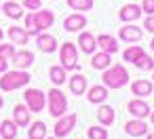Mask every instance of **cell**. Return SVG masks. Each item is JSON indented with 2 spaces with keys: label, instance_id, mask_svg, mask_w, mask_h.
I'll return each mask as SVG.
<instances>
[{
  "label": "cell",
  "instance_id": "obj_11",
  "mask_svg": "<svg viewBox=\"0 0 154 139\" xmlns=\"http://www.w3.org/2000/svg\"><path fill=\"white\" fill-rule=\"evenodd\" d=\"M85 26H87V17L82 13H74V15L66 17V21H63V30L66 32H80Z\"/></svg>",
  "mask_w": 154,
  "mask_h": 139
},
{
  "label": "cell",
  "instance_id": "obj_8",
  "mask_svg": "<svg viewBox=\"0 0 154 139\" xmlns=\"http://www.w3.org/2000/svg\"><path fill=\"white\" fill-rule=\"evenodd\" d=\"M127 110H129V114L131 116H135V118H146V116H150V105L141 99V97H135V99H131L129 103H127Z\"/></svg>",
  "mask_w": 154,
  "mask_h": 139
},
{
  "label": "cell",
  "instance_id": "obj_38",
  "mask_svg": "<svg viewBox=\"0 0 154 139\" xmlns=\"http://www.w3.org/2000/svg\"><path fill=\"white\" fill-rule=\"evenodd\" d=\"M150 49L154 51V36H152V40H150Z\"/></svg>",
  "mask_w": 154,
  "mask_h": 139
},
{
  "label": "cell",
  "instance_id": "obj_17",
  "mask_svg": "<svg viewBox=\"0 0 154 139\" xmlns=\"http://www.w3.org/2000/svg\"><path fill=\"white\" fill-rule=\"evenodd\" d=\"M95 40H97V47H99L103 53H110V55H112V53L118 51V40H116L114 36H110V34H99Z\"/></svg>",
  "mask_w": 154,
  "mask_h": 139
},
{
  "label": "cell",
  "instance_id": "obj_27",
  "mask_svg": "<svg viewBox=\"0 0 154 139\" xmlns=\"http://www.w3.org/2000/svg\"><path fill=\"white\" fill-rule=\"evenodd\" d=\"M17 124L13 120H2V124H0V137L2 139H15L17 137Z\"/></svg>",
  "mask_w": 154,
  "mask_h": 139
},
{
  "label": "cell",
  "instance_id": "obj_16",
  "mask_svg": "<svg viewBox=\"0 0 154 139\" xmlns=\"http://www.w3.org/2000/svg\"><path fill=\"white\" fill-rule=\"evenodd\" d=\"M87 99H89L91 103L101 105V103L108 99V86H106V84H95V86H91V89L87 91Z\"/></svg>",
  "mask_w": 154,
  "mask_h": 139
},
{
  "label": "cell",
  "instance_id": "obj_4",
  "mask_svg": "<svg viewBox=\"0 0 154 139\" xmlns=\"http://www.w3.org/2000/svg\"><path fill=\"white\" fill-rule=\"evenodd\" d=\"M59 61L66 70H76L78 68V49L74 42H63L59 49Z\"/></svg>",
  "mask_w": 154,
  "mask_h": 139
},
{
  "label": "cell",
  "instance_id": "obj_37",
  "mask_svg": "<svg viewBox=\"0 0 154 139\" xmlns=\"http://www.w3.org/2000/svg\"><path fill=\"white\" fill-rule=\"evenodd\" d=\"M9 70V59H5V57H0V74H5Z\"/></svg>",
  "mask_w": 154,
  "mask_h": 139
},
{
  "label": "cell",
  "instance_id": "obj_33",
  "mask_svg": "<svg viewBox=\"0 0 154 139\" xmlns=\"http://www.w3.org/2000/svg\"><path fill=\"white\" fill-rule=\"evenodd\" d=\"M26 30L30 36H36V30H34V11L30 15H26Z\"/></svg>",
  "mask_w": 154,
  "mask_h": 139
},
{
  "label": "cell",
  "instance_id": "obj_32",
  "mask_svg": "<svg viewBox=\"0 0 154 139\" xmlns=\"http://www.w3.org/2000/svg\"><path fill=\"white\" fill-rule=\"evenodd\" d=\"M13 55H15V47L13 44H0V57L13 59Z\"/></svg>",
  "mask_w": 154,
  "mask_h": 139
},
{
  "label": "cell",
  "instance_id": "obj_39",
  "mask_svg": "<svg viewBox=\"0 0 154 139\" xmlns=\"http://www.w3.org/2000/svg\"><path fill=\"white\" fill-rule=\"evenodd\" d=\"M146 139H154V133H150V135H146Z\"/></svg>",
  "mask_w": 154,
  "mask_h": 139
},
{
  "label": "cell",
  "instance_id": "obj_6",
  "mask_svg": "<svg viewBox=\"0 0 154 139\" xmlns=\"http://www.w3.org/2000/svg\"><path fill=\"white\" fill-rule=\"evenodd\" d=\"M76 120H78V116L76 114H63L59 120H57V124H55V128H53V135L55 137H66V135H70V131L76 126Z\"/></svg>",
  "mask_w": 154,
  "mask_h": 139
},
{
  "label": "cell",
  "instance_id": "obj_35",
  "mask_svg": "<svg viewBox=\"0 0 154 139\" xmlns=\"http://www.w3.org/2000/svg\"><path fill=\"white\" fill-rule=\"evenodd\" d=\"M23 7L30 9V11H36V9L42 7V2H40V0H23Z\"/></svg>",
  "mask_w": 154,
  "mask_h": 139
},
{
  "label": "cell",
  "instance_id": "obj_3",
  "mask_svg": "<svg viewBox=\"0 0 154 139\" xmlns=\"http://www.w3.org/2000/svg\"><path fill=\"white\" fill-rule=\"evenodd\" d=\"M47 107H49V114L53 118H61L68 112V99H66V95L59 89H51L47 93Z\"/></svg>",
  "mask_w": 154,
  "mask_h": 139
},
{
  "label": "cell",
  "instance_id": "obj_21",
  "mask_svg": "<svg viewBox=\"0 0 154 139\" xmlns=\"http://www.w3.org/2000/svg\"><path fill=\"white\" fill-rule=\"evenodd\" d=\"M70 93H72V95H82V93H87V78H85L82 74L70 76Z\"/></svg>",
  "mask_w": 154,
  "mask_h": 139
},
{
  "label": "cell",
  "instance_id": "obj_7",
  "mask_svg": "<svg viewBox=\"0 0 154 139\" xmlns=\"http://www.w3.org/2000/svg\"><path fill=\"white\" fill-rule=\"evenodd\" d=\"M53 21H55V15L51 11H34V30H36V34L49 30L53 26Z\"/></svg>",
  "mask_w": 154,
  "mask_h": 139
},
{
  "label": "cell",
  "instance_id": "obj_19",
  "mask_svg": "<svg viewBox=\"0 0 154 139\" xmlns=\"http://www.w3.org/2000/svg\"><path fill=\"white\" fill-rule=\"evenodd\" d=\"M7 34H9V38H11V42H13V44H28L30 34H28V30H26V28L11 26V28L7 30Z\"/></svg>",
  "mask_w": 154,
  "mask_h": 139
},
{
  "label": "cell",
  "instance_id": "obj_22",
  "mask_svg": "<svg viewBox=\"0 0 154 139\" xmlns=\"http://www.w3.org/2000/svg\"><path fill=\"white\" fill-rule=\"evenodd\" d=\"M2 11H5V15L9 19H21L23 17V5H17L13 0H7L2 5Z\"/></svg>",
  "mask_w": 154,
  "mask_h": 139
},
{
  "label": "cell",
  "instance_id": "obj_25",
  "mask_svg": "<svg viewBox=\"0 0 154 139\" xmlns=\"http://www.w3.org/2000/svg\"><path fill=\"white\" fill-rule=\"evenodd\" d=\"M47 137V124L42 120H36L30 124V131H28V139H45Z\"/></svg>",
  "mask_w": 154,
  "mask_h": 139
},
{
  "label": "cell",
  "instance_id": "obj_12",
  "mask_svg": "<svg viewBox=\"0 0 154 139\" xmlns=\"http://www.w3.org/2000/svg\"><path fill=\"white\" fill-rule=\"evenodd\" d=\"M13 122H15L19 128L30 126V110H28V105L17 103V105L13 107Z\"/></svg>",
  "mask_w": 154,
  "mask_h": 139
},
{
  "label": "cell",
  "instance_id": "obj_30",
  "mask_svg": "<svg viewBox=\"0 0 154 139\" xmlns=\"http://www.w3.org/2000/svg\"><path fill=\"white\" fill-rule=\"evenodd\" d=\"M68 7L74 9V11H91L93 0H68Z\"/></svg>",
  "mask_w": 154,
  "mask_h": 139
},
{
  "label": "cell",
  "instance_id": "obj_15",
  "mask_svg": "<svg viewBox=\"0 0 154 139\" xmlns=\"http://www.w3.org/2000/svg\"><path fill=\"white\" fill-rule=\"evenodd\" d=\"M78 47H80V51L85 55H93L95 49H97V40H95V36L91 32H82L78 36Z\"/></svg>",
  "mask_w": 154,
  "mask_h": 139
},
{
  "label": "cell",
  "instance_id": "obj_18",
  "mask_svg": "<svg viewBox=\"0 0 154 139\" xmlns=\"http://www.w3.org/2000/svg\"><path fill=\"white\" fill-rule=\"evenodd\" d=\"M131 91H133V95H137V97H148V95H152L154 84H152V80L139 78V80H135V82L131 84Z\"/></svg>",
  "mask_w": 154,
  "mask_h": 139
},
{
  "label": "cell",
  "instance_id": "obj_1",
  "mask_svg": "<svg viewBox=\"0 0 154 139\" xmlns=\"http://www.w3.org/2000/svg\"><path fill=\"white\" fill-rule=\"evenodd\" d=\"M101 78H103V84H106L108 89H122V86L129 82V72H127L125 65L116 63V65L106 68Z\"/></svg>",
  "mask_w": 154,
  "mask_h": 139
},
{
  "label": "cell",
  "instance_id": "obj_2",
  "mask_svg": "<svg viewBox=\"0 0 154 139\" xmlns=\"http://www.w3.org/2000/svg\"><path fill=\"white\" fill-rule=\"evenodd\" d=\"M32 80V76L23 70H13V72H5L2 78H0V89L2 91H15L19 86H26L28 82Z\"/></svg>",
  "mask_w": 154,
  "mask_h": 139
},
{
  "label": "cell",
  "instance_id": "obj_14",
  "mask_svg": "<svg viewBox=\"0 0 154 139\" xmlns=\"http://www.w3.org/2000/svg\"><path fill=\"white\" fill-rule=\"evenodd\" d=\"M36 47H38V51H42V53H53V51L57 49V40H55V36L40 32V34L36 36Z\"/></svg>",
  "mask_w": 154,
  "mask_h": 139
},
{
  "label": "cell",
  "instance_id": "obj_10",
  "mask_svg": "<svg viewBox=\"0 0 154 139\" xmlns=\"http://www.w3.org/2000/svg\"><path fill=\"white\" fill-rule=\"evenodd\" d=\"M141 7H137V5H125V7H120V11H118V17H120V21H125V23H131V21H137L139 17H141Z\"/></svg>",
  "mask_w": 154,
  "mask_h": 139
},
{
  "label": "cell",
  "instance_id": "obj_23",
  "mask_svg": "<svg viewBox=\"0 0 154 139\" xmlns=\"http://www.w3.org/2000/svg\"><path fill=\"white\" fill-rule=\"evenodd\" d=\"M114 118H116L114 107H110V105L101 103V107L97 110V120H99L103 126H110V124H114Z\"/></svg>",
  "mask_w": 154,
  "mask_h": 139
},
{
  "label": "cell",
  "instance_id": "obj_42",
  "mask_svg": "<svg viewBox=\"0 0 154 139\" xmlns=\"http://www.w3.org/2000/svg\"><path fill=\"white\" fill-rule=\"evenodd\" d=\"M2 36H5V34H2V28H0V42H2Z\"/></svg>",
  "mask_w": 154,
  "mask_h": 139
},
{
  "label": "cell",
  "instance_id": "obj_31",
  "mask_svg": "<svg viewBox=\"0 0 154 139\" xmlns=\"http://www.w3.org/2000/svg\"><path fill=\"white\" fill-rule=\"evenodd\" d=\"M87 135H89V139H108V131L103 126H89Z\"/></svg>",
  "mask_w": 154,
  "mask_h": 139
},
{
  "label": "cell",
  "instance_id": "obj_43",
  "mask_svg": "<svg viewBox=\"0 0 154 139\" xmlns=\"http://www.w3.org/2000/svg\"><path fill=\"white\" fill-rule=\"evenodd\" d=\"M45 139H59V137H55V135H53V137H45Z\"/></svg>",
  "mask_w": 154,
  "mask_h": 139
},
{
  "label": "cell",
  "instance_id": "obj_9",
  "mask_svg": "<svg viewBox=\"0 0 154 139\" xmlns=\"http://www.w3.org/2000/svg\"><path fill=\"white\" fill-rule=\"evenodd\" d=\"M118 36L125 42H139L141 36H143V28H137V26H131L129 23V26H125V28L118 30Z\"/></svg>",
  "mask_w": 154,
  "mask_h": 139
},
{
  "label": "cell",
  "instance_id": "obj_40",
  "mask_svg": "<svg viewBox=\"0 0 154 139\" xmlns=\"http://www.w3.org/2000/svg\"><path fill=\"white\" fill-rule=\"evenodd\" d=\"M150 120H152V124H154V112H150Z\"/></svg>",
  "mask_w": 154,
  "mask_h": 139
},
{
  "label": "cell",
  "instance_id": "obj_28",
  "mask_svg": "<svg viewBox=\"0 0 154 139\" xmlns=\"http://www.w3.org/2000/svg\"><path fill=\"white\" fill-rule=\"evenodd\" d=\"M133 65L137 68V70H143V72H150V70H154V59L148 55V53H141L135 61H133Z\"/></svg>",
  "mask_w": 154,
  "mask_h": 139
},
{
  "label": "cell",
  "instance_id": "obj_41",
  "mask_svg": "<svg viewBox=\"0 0 154 139\" xmlns=\"http://www.w3.org/2000/svg\"><path fill=\"white\" fill-rule=\"evenodd\" d=\"M5 105V99H2V95H0V107H2Z\"/></svg>",
  "mask_w": 154,
  "mask_h": 139
},
{
  "label": "cell",
  "instance_id": "obj_13",
  "mask_svg": "<svg viewBox=\"0 0 154 139\" xmlns=\"http://www.w3.org/2000/svg\"><path fill=\"white\" fill-rule=\"evenodd\" d=\"M125 131L131 137H143V135H148V124L141 118H133V120H129L125 124Z\"/></svg>",
  "mask_w": 154,
  "mask_h": 139
},
{
  "label": "cell",
  "instance_id": "obj_5",
  "mask_svg": "<svg viewBox=\"0 0 154 139\" xmlns=\"http://www.w3.org/2000/svg\"><path fill=\"white\" fill-rule=\"evenodd\" d=\"M23 99H26V105L30 112H42L47 107V95L40 91V89H28L23 93Z\"/></svg>",
  "mask_w": 154,
  "mask_h": 139
},
{
  "label": "cell",
  "instance_id": "obj_26",
  "mask_svg": "<svg viewBox=\"0 0 154 139\" xmlns=\"http://www.w3.org/2000/svg\"><path fill=\"white\" fill-rule=\"evenodd\" d=\"M66 68L63 65H51V70H49V76H51V82L55 84V86H59V84H63L66 82Z\"/></svg>",
  "mask_w": 154,
  "mask_h": 139
},
{
  "label": "cell",
  "instance_id": "obj_20",
  "mask_svg": "<svg viewBox=\"0 0 154 139\" xmlns=\"http://www.w3.org/2000/svg\"><path fill=\"white\" fill-rule=\"evenodd\" d=\"M13 63L17 65V70H26V68H30L32 63H34V55L30 53V51H15V55H13Z\"/></svg>",
  "mask_w": 154,
  "mask_h": 139
},
{
  "label": "cell",
  "instance_id": "obj_24",
  "mask_svg": "<svg viewBox=\"0 0 154 139\" xmlns=\"http://www.w3.org/2000/svg\"><path fill=\"white\" fill-rule=\"evenodd\" d=\"M91 65L95 68V70H106V68H110L112 65V57H110V53H93V57H91Z\"/></svg>",
  "mask_w": 154,
  "mask_h": 139
},
{
  "label": "cell",
  "instance_id": "obj_36",
  "mask_svg": "<svg viewBox=\"0 0 154 139\" xmlns=\"http://www.w3.org/2000/svg\"><path fill=\"white\" fill-rule=\"evenodd\" d=\"M143 30H148L150 34H154V15H148L143 21Z\"/></svg>",
  "mask_w": 154,
  "mask_h": 139
},
{
  "label": "cell",
  "instance_id": "obj_29",
  "mask_svg": "<svg viewBox=\"0 0 154 139\" xmlns=\"http://www.w3.org/2000/svg\"><path fill=\"white\" fill-rule=\"evenodd\" d=\"M141 53H146L143 51V47H139V44H133V47H129V49H125V53H122V59L125 61H129V63H133Z\"/></svg>",
  "mask_w": 154,
  "mask_h": 139
},
{
  "label": "cell",
  "instance_id": "obj_34",
  "mask_svg": "<svg viewBox=\"0 0 154 139\" xmlns=\"http://www.w3.org/2000/svg\"><path fill=\"white\" fill-rule=\"evenodd\" d=\"M141 11L148 15H154V0H143L141 2Z\"/></svg>",
  "mask_w": 154,
  "mask_h": 139
}]
</instances>
